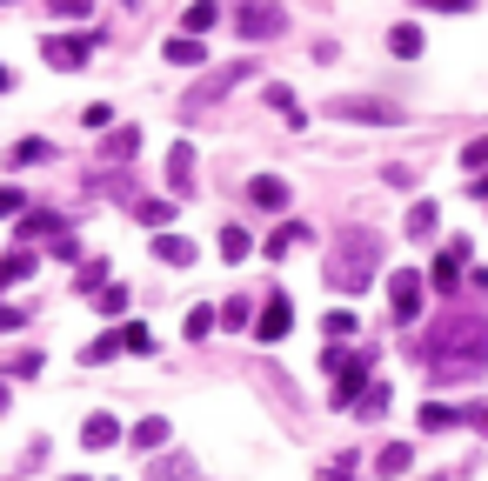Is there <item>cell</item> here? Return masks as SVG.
<instances>
[{"mask_svg": "<svg viewBox=\"0 0 488 481\" xmlns=\"http://www.w3.org/2000/svg\"><path fill=\"white\" fill-rule=\"evenodd\" d=\"M408 461H415V448H408V441H389V448L375 455V468H381V475H408Z\"/></svg>", "mask_w": 488, "mask_h": 481, "instance_id": "cell-20", "label": "cell"}, {"mask_svg": "<svg viewBox=\"0 0 488 481\" xmlns=\"http://www.w3.org/2000/svg\"><path fill=\"white\" fill-rule=\"evenodd\" d=\"M167 187H174V194H188V187H194V147L188 141L167 147Z\"/></svg>", "mask_w": 488, "mask_h": 481, "instance_id": "cell-10", "label": "cell"}, {"mask_svg": "<svg viewBox=\"0 0 488 481\" xmlns=\"http://www.w3.org/2000/svg\"><path fill=\"white\" fill-rule=\"evenodd\" d=\"M214 21H221V7H214V0H194V7H188V33H194V41H201Z\"/></svg>", "mask_w": 488, "mask_h": 481, "instance_id": "cell-27", "label": "cell"}, {"mask_svg": "<svg viewBox=\"0 0 488 481\" xmlns=\"http://www.w3.org/2000/svg\"><path fill=\"white\" fill-rule=\"evenodd\" d=\"M422 361L435 368V382H468L488 368V321L482 315H442L422 335Z\"/></svg>", "mask_w": 488, "mask_h": 481, "instance_id": "cell-1", "label": "cell"}, {"mask_svg": "<svg viewBox=\"0 0 488 481\" xmlns=\"http://www.w3.org/2000/svg\"><path fill=\"white\" fill-rule=\"evenodd\" d=\"M468 428H482V435H488V408H468Z\"/></svg>", "mask_w": 488, "mask_h": 481, "instance_id": "cell-41", "label": "cell"}, {"mask_svg": "<svg viewBox=\"0 0 488 481\" xmlns=\"http://www.w3.org/2000/svg\"><path fill=\"white\" fill-rule=\"evenodd\" d=\"M401 228H408V240H428V234H435V201H415Z\"/></svg>", "mask_w": 488, "mask_h": 481, "instance_id": "cell-21", "label": "cell"}, {"mask_svg": "<svg viewBox=\"0 0 488 481\" xmlns=\"http://www.w3.org/2000/svg\"><path fill=\"white\" fill-rule=\"evenodd\" d=\"M41 54H47V67H54V74H80V67H88V54H94V41H80V33H47Z\"/></svg>", "mask_w": 488, "mask_h": 481, "instance_id": "cell-4", "label": "cell"}, {"mask_svg": "<svg viewBox=\"0 0 488 481\" xmlns=\"http://www.w3.org/2000/svg\"><path fill=\"white\" fill-rule=\"evenodd\" d=\"M288 328H295V307H288V295H267V301H261V321H255V335H261V341H281Z\"/></svg>", "mask_w": 488, "mask_h": 481, "instance_id": "cell-9", "label": "cell"}, {"mask_svg": "<svg viewBox=\"0 0 488 481\" xmlns=\"http://www.w3.org/2000/svg\"><path fill=\"white\" fill-rule=\"evenodd\" d=\"M41 234H47V240H54V234H67V228H61V214H41V208H33V214H21V240H41Z\"/></svg>", "mask_w": 488, "mask_h": 481, "instance_id": "cell-18", "label": "cell"}, {"mask_svg": "<svg viewBox=\"0 0 488 481\" xmlns=\"http://www.w3.org/2000/svg\"><path fill=\"white\" fill-rule=\"evenodd\" d=\"M288 27V14L275 7V0H241L234 7V33H248V41H267V33Z\"/></svg>", "mask_w": 488, "mask_h": 481, "instance_id": "cell-3", "label": "cell"}, {"mask_svg": "<svg viewBox=\"0 0 488 481\" xmlns=\"http://www.w3.org/2000/svg\"><path fill=\"white\" fill-rule=\"evenodd\" d=\"M322 481H348V461H334V468H328Z\"/></svg>", "mask_w": 488, "mask_h": 481, "instance_id": "cell-42", "label": "cell"}, {"mask_svg": "<svg viewBox=\"0 0 488 481\" xmlns=\"http://www.w3.org/2000/svg\"><path fill=\"white\" fill-rule=\"evenodd\" d=\"M47 154H54V147H47L41 134H27V141H14V154H7V167H41Z\"/></svg>", "mask_w": 488, "mask_h": 481, "instance_id": "cell-17", "label": "cell"}, {"mask_svg": "<svg viewBox=\"0 0 488 481\" xmlns=\"http://www.w3.org/2000/svg\"><path fill=\"white\" fill-rule=\"evenodd\" d=\"M462 167H468V174H488V141H468L462 147Z\"/></svg>", "mask_w": 488, "mask_h": 481, "instance_id": "cell-33", "label": "cell"}, {"mask_svg": "<svg viewBox=\"0 0 488 481\" xmlns=\"http://www.w3.org/2000/svg\"><path fill=\"white\" fill-rule=\"evenodd\" d=\"M74 288H80V295H100V288H108V261H80Z\"/></svg>", "mask_w": 488, "mask_h": 481, "instance_id": "cell-26", "label": "cell"}, {"mask_svg": "<svg viewBox=\"0 0 488 481\" xmlns=\"http://www.w3.org/2000/svg\"><path fill=\"white\" fill-rule=\"evenodd\" d=\"M114 435H121V421H114V415H88V428H80L88 448H114Z\"/></svg>", "mask_w": 488, "mask_h": 481, "instance_id": "cell-16", "label": "cell"}, {"mask_svg": "<svg viewBox=\"0 0 488 481\" xmlns=\"http://www.w3.org/2000/svg\"><path fill=\"white\" fill-rule=\"evenodd\" d=\"M7 214H27V194H21V187H0V221H7Z\"/></svg>", "mask_w": 488, "mask_h": 481, "instance_id": "cell-36", "label": "cell"}, {"mask_svg": "<svg viewBox=\"0 0 488 481\" xmlns=\"http://www.w3.org/2000/svg\"><path fill=\"white\" fill-rule=\"evenodd\" d=\"M54 14H61V21H80V14H88V0H54Z\"/></svg>", "mask_w": 488, "mask_h": 481, "instance_id": "cell-39", "label": "cell"}, {"mask_svg": "<svg viewBox=\"0 0 488 481\" xmlns=\"http://www.w3.org/2000/svg\"><path fill=\"white\" fill-rule=\"evenodd\" d=\"M248 248H255V240H248V228H221V261H241Z\"/></svg>", "mask_w": 488, "mask_h": 481, "instance_id": "cell-31", "label": "cell"}, {"mask_svg": "<svg viewBox=\"0 0 488 481\" xmlns=\"http://www.w3.org/2000/svg\"><path fill=\"white\" fill-rule=\"evenodd\" d=\"M375 268H381V240L368 234V228H342V234H334V248H328V281L342 288V295H361V288L375 281Z\"/></svg>", "mask_w": 488, "mask_h": 481, "instance_id": "cell-2", "label": "cell"}, {"mask_svg": "<svg viewBox=\"0 0 488 481\" xmlns=\"http://www.w3.org/2000/svg\"><path fill=\"white\" fill-rule=\"evenodd\" d=\"M134 221H141V228H155V234H167L174 208H167V201H141V208H134Z\"/></svg>", "mask_w": 488, "mask_h": 481, "instance_id": "cell-23", "label": "cell"}, {"mask_svg": "<svg viewBox=\"0 0 488 481\" xmlns=\"http://www.w3.org/2000/svg\"><path fill=\"white\" fill-rule=\"evenodd\" d=\"M355 328H361V321H355V307H334V315L322 321V335H328V341H348Z\"/></svg>", "mask_w": 488, "mask_h": 481, "instance_id": "cell-25", "label": "cell"}, {"mask_svg": "<svg viewBox=\"0 0 488 481\" xmlns=\"http://www.w3.org/2000/svg\"><path fill=\"white\" fill-rule=\"evenodd\" d=\"M161 54H167V67H201V61H208V47H201L194 33H174V41H167Z\"/></svg>", "mask_w": 488, "mask_h": 481, "instance_id": "cell-12", "label": "cell"}, {"mask_svg": "<svg viewBox=\"0 0 488 481\" xmlns=\"http://www.w3.org/2000/svg\"><path fill=\"white\" fill-rule=\"evenodd\" d=\"M155 261H161V268H188V261H194V240H181V234H155Z\"/></svg>", "mask_w": 488, "mask_h": 481, "instance_id": "cell-13", "label": "cell"}, {"mask_svg": "<svg viewBox=\"0 0 488 481\" xmlns=\"http://www.w3.org/2000/svg\"><path fill=\"white\" fill-rule=\"evenodd\" d=\"M462 261H468V240H448L442 254H435V268H428V281L442 288V295H455L462 288Z\"/></svg>", "mask_w": 488, "mask_h": 481, "instance_id": "cell-7", "label": "cell"}, {"mask_svg": "<svg viewBox=\"0 0 488 481\" xmlns=\"http://www.w3.org/2000/svg\"><path fill=\"white\" fill-rule=\"evenodd\" d=\"M0 88H7V67H0Z\"/></svg>", "mask_w": 488, "mask_h": 481, "instance_id": "cell-43", "label": "cell"}, {"mask_svg": "<svg viewBox=\"0 0 488 481\" xmlns=\"http://www.w3.org/2000/svg\"><path fill=\"white\" fill-rule=\"evenodd\" d=\"M0 408H7V388H0Z\"/></svg>", "mask_w": 488, "mask_h": 481, "instance_id": "cell-44", "label": "cell"}, {"mask_svg": "<svg viewBox=\"0 0 488 481\" xmlns=\"http://www.w3.org/2000/svg\"><path fill=\"white\" fill-rule=\"evenodd\" d=\"M80 120H88V127H108L114 108H108V100H94V108H80Z\"/></svg>", "mask_w": 488, "mask_h": 481, "instance_id": "cell-37", "label": "cell"}, {"mask_svg": "<svg viewBox=\"0 0 488 481\" xmlns=\"http://www.w3.org/2000/svg\"><path fill=\"white\" fill-rule=\"evenodd\" d=\"M422 428H455V408H442V401H428V408H422Z\"/></svg>", "mask_w": 488, "mask_h": 481, "instance_id": "cell-35", "label": "cell"}, {"mask_svg": "<svg viewBox=\"0 0 488 481\" xmlns=\"http://www.w3.org/2000/svg\"><path fill=\"white\" fill-rule=\"evenodd\" d=\"M355 401H361V415H368V421H375V415H389V388H381V382H368Z\"/></svg>", "mask_w": 488, "mask_h": 481, "instance_id": "cell-28", "label": "cell"}, {"mask_svg": "<svg viewBox=\"0 0 488 481\" xmlns=\"http://www.w3.org/2000/svg\"><path fill=\"white\" fill-rule=\"evenodd\" d=\"M267 108H275L281 120H288V127H308V114L295 108V88H281V80H267Z\"/></svg>", "mask_w": 488, "mask_h": 481, "instance_id": "cell-15", "label": "cell"}, {"mask_svg": "<svg viewBox=\"0 0 488 481\" xmlns=\"http://www.w3.org/2000/svg\"><path fill=\"white\" fill-rule=\"evenodd\" d=\"M248 74V67H221V74H208V80H194V88H188V100H181V114H208L214 108V100H221L228 88H234V80H241Z\"/></svg>", "mask_w": 488, "mask_h": 481, "instance_id": "cell-6", "label": "cell"}, {"mask_svg": "<svg viewBox=\"0 0 488 481\" xmlns=\"http://www.w3.org/2000/svg\"><path fill=\"white\" fill-rule=\"evenodd\" d=\"M248 201H255V208H267V214L288 208V181H281V174H255V181H248Z\"/></svg>", "mask_w": 488, "mask_h": 481, "instance_id": "cell-11", "label": "cell"}, {"mask_svg": "<svg viewBox=\"0 0 488 481\" xmlns=\"http://www.w3.org/2000/svg\"><path fill=\"white\" fill-rule=\"evenodd\" d=\"M121 307H127V288H121V281H114V288H100V315L114 321V315H121Z\"/></svg>", "mask_w": 488, "mask_h": 481, "instance_id": "cell-34", "label": "cell"}, {"mask_svg": "<svg viewBox=\"0 0 488 481\" xmlns=\"http://www.w3.org/2000/svg\"><path fill=\"white\" fill-rule=\"evenodd\" d=\"M27 274H33V254H27V248H14V254H7V261H0V288H14V281H27Z\"/></svg>", "mask_w": 488, "mask_h": 481, "instance_id": "cell-22", "label": "cell"}, {"mask_svg": "<svg viewBox=\"0 0 488 481\" xmlns=\"http://www.w3.org/2000/svg\"><path fill=\"white\" fill-rule=\"evenodd\" d=\"M389 54H395V61H415V54H422V27H415V21L389 27Z\"/></svg>", "mask_w": 488, "mask_h": 481, "instance_id": "cell-14", "label": "cell"}, {"mask_svg": "<svg viewBox=\"0 0 488 481\" xmlns=\"http://www.w3.org/2000/svg\"><path fill=\"white\" fill-rule=\"evenodd\" d=\"M134 141H141V134H134V127H121V134H114L108 147H100V161H114V167H121L127 154H134Z\"/></svg>", "mask_w": 488, "mask_h": 481, "instance_id": "cell-30", "label": "cell"}, {"mask_svg": "<svg viewBox=\"0 0 488 481\" xmlns=\"http://www.w3.org/2000/svg\"><path fill=\"white\" fill-rule=\"evenodd\" d=\"M389 315L395 321H422V274H415V268H395L389 274Z\"/></svg>", "mask_w": 488, "mask_h": 481, "instance_id": "cell-5", "label": "cell"}, {"mask_svg": "<svg viewBox=\"0 0 488 481\" xmlns=\"http://www.w3.org/2000/svg\"><path fill=\"white\" fill-rule=\"evenodd\" d=\"M121 354V335H94L88 348H80V361H88V368H100V361H114Z\"/></svg>", "mask_w": 488, "mask_h": 481, "instance_id": "cell-24", "label": "cell"}, {"mask_svg": "<svg viewBox=\"0 0 488 481\" xmlns=\"http://www.w3.org/2000/svg\"><path fill=\"white\" fill-rule=\"evenodd\" d=\"M334 120H381V127H395L401 108H389V100H328Z\"/></svg>", "mask_w": 488, "mask_h": 481, "instance_id": "cell-8", "label": "cell"}, {"mask_svg": "<svg viewBox=\"0 0 488 481\" xmlns=\"http://www.w3.org/2000/svg\"><path fill=\"white\" fill-rule=\"evenodd\" d=\"M214 321H221V307L201 301V307H188V321H181V328H188V341H208V335H214Z\"/></svg>", "mask_w": 488, "mask_h": 481, "instance_id": "cell-19", "label": "cell"}, {"mask_svg": "<svg viewBox=\"0 0 488 481\" xmlns=\"http://www.w3.org/2000/svg\"><path fill=\"white\" fill-rule=\"evenodd\" d=\"M121 348H127V354H147V348H155V335H147L141 321H127V328H121Z\"/></svg>", "mask_w": 488, "mask_h": 481, "instance_id": "cell-32", "label": "cell"}, {"mask_svg": "<svg viewBox=\"0 0 488 481\" xmlns=\"http://www.w3.org/2000/svg\"><path fill=\"white\" fill-rule=\"evenodd\" d=\"M428 7H442V14H462V7H475V0H428Z\"/></svg>", "mask_w": 488, "mask_h": 481, "instance_id": "cell-40", "label": "cell"}, {"mask_svg": "<svg viewBox=\"0 0 488 481\" xmlns=\"http://www.w3.org/2000/svg\"><path fill=\"white\" fill-rule=\"evenodd\" d=\"M14 328H27V315H21V307H7V301H0V335H14Z\"/></svg>", "mask_w": 488, "mask_h": 481, "instance_id": "cell-38", "label": "cell"}, {"mask_svg": "<svg viewBox=\"0 0 488 481\" xmlns=\"http://www.w3.org/2000/svg\"><path fill=\"white\" fill-rule=\"evenodd\" d=\"M161 441H167V421L161 415H147L141 428H134V448H161Z\"/></svg>", "mask_w": 488, "mask_h": 481, "instance_id": "cell-29", "label": "cell"}]
</instances>
